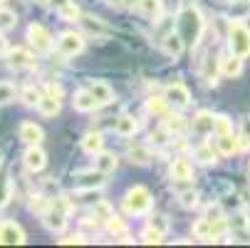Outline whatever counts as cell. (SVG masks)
Returning <instances> with one entry per match:
<instances>
[{
	"label": "cell",
	"instance_id": "f1b7e54d",
	"mask_svg": "<svg viewBox=\"0 0 250 248\" xmlns=\"http://www.w3.org/2000/svg\"><path fill=\"white\" fill-rule=\"evenodd\" d=\"M106 231H109L112 236H119V238H124L126 243L131 241V238H129V233H126V224H124L119 216H112L109 221H106Z\"/></svg>",
	"mask_w": 250,
	"mask_h": 248
},
{
	"label": "cell",
	"instance_id": "e0dca14e",
	"mask_svg": "<svg viewBox=\"0 0 250 248\" xmlns=\"http://www.w3.org/2000/svg\"><path fill=\"white\" fill-rule=\"evenodd\" d=\"M218 65H221V75H226V77H238L243 72V57H238L233 52L226 55V57H221Z\"/></svg>",
	"mask_w": 250,
	"mask_h": 248
},
{
	"label": "cell",
	"instance_id": "7c38bea8",
	"mask_svg": "<svg viewBox=\"0 0 250 248\" xmlns=\"http://www.w3.org/2000/svg\"><path fill=\"white\" fill-rule=\"evenodd\" d=\"M168 176H171V181H191V176H193L191 161H188L186 157H176V159L171 161Z\"/></svg>",
	"mask_w": 250,
	"mask_h": 248
},
{
	"label": "cell",
	"instance_id": "603a6c76",
	"mask_svg": "<svg viewBox=\"0 0 250 248\" xmlns=\"http://www.w3.org/2000/svg\"><path fill=\"white\" fill-rule=\"evenodd\" d=\"M77 23H80L89 35H106V32H109V30H106V25H104L99 18H92V15H82Z\"/></svg>",
	"mask_w": 250,
	"mask_h": 248
},
{
	"label": "cell",
	"instance_id": "4316f807",
	"mask_svg": "<svg viewBox=\"0 0 250 248\" xmlns=\"http://www.w3.org/2000/svg\"><path fill=\"white\" fill-rule=\"evenodd\" d=\"M38 110H40L45 117H55V114L60 112V97H55V94L42 97V99H40V104H38Z\"/></svg>",
	"mask_w": 250,
	"mask_h": 248
},
{
	"label": "cell",
	"instance_id": "83f0119b",
	"mask_svg": "<svg viewBox=\"0 0 250 248\" xmlns=\"http://www.w3.org/2000/svg\"><path fill=\"white\" fill-rule=\"evenodd\" d=\"M92 214H94V219L97 221H109L112 216H114V208L109 206V201H104V199H99L97 203H94V208H92Z\"/></svg>",
	"mask_w": 250,
	"mask_h": 248
},
{
	"label": "cell",
	"instance_id": "681fc988",
	"mask_svg": "<svg viewBox=\"0 0 250 248\" xmlns=\"http://www.w3.org/2000/svg\"><path fill=\"white\" fill-rule=\"evenodd\" d=\"M5 45H8V43H5V38H3V35H0V52L5 50Z\"/></svg>",
	"mask_w": 250,
	"mask_h": 248
},
{
	"label": "cell",
	"instance_id": "bcb514c9",
	"mask_svg": "<svg viewBox=\"0 0 250 248\" xmlns=\"http://www.w3.org/2000/svg\"><path fill=\"white\" fill-rule=\"evenodd\" d=\"M47 94H55V97H62V87H60V85H47Z\"/></svg>",
	"mask_w": 250,
	"mask_h": 248
},
{
	"label": "cell",
	"instance_id": "816d5d0a",
	"mask_svg": "<svg viewBox=\"0 0 250 248\" xmlns=\"http://www.w3.org/2000/svg\"><path fill=\"white\" fill-rule=\"evenodd\" d=\"M3 3H5V0H0V5H3Z\"/></svg>",
	"mask_w": 250,
	"mask_h": 248
},
{
	"label": "cell",
	"instance_id": "7a4b0ae2",
	"mask_svg": "<svg viewBox=\"0 0 250 248\" xmlns=\"http://www.w3.org/2000/svg\"><path fill=\"white\" fill-rule=\"evenodd\" d=\"M151 206H154V199L146 186H134L124 196V211L129 216H144L151 211Z\"/></svg>",
	"mask_w": 250,
	"mask_h": 248
},
{
	"label": "cell",
	"instance_id": "5bb4252c",
	"mask_svg": "<svg viewBox=\"0 0 250 248\" xmlns=\"http://www.w3.org/2000/svg\"><path fill=\"white\" fill-rule=\"evenodd\" d=\"M20 139L25 141V144H40V141L45 139V132L40 124H35V122H22L20 124Z\"/></svg>",
	"mask_w": 250,
	"mask_h": 248
},
{
	"label": "cell",
	"instance_id": "8992f818",
	"mask_svg": "<svg viewBox=\"0 0 250 248\" xmlns=\"http://www.w3.org/2000/svg\"><path fill=\"white\" fill-rule=\"evenodd\" d=\"M25 231L15 221H0V246H22Z\"/></svg>",
	"mask_w": 250,
	"mask_h": 248
},
{
	"label": "cell",
	"instance_id": "4fadbf2b",
	"mask_svg": "<svg viewBox=\"0 0 250 248\" xmlns=\"http://www.w3.org/2000/svg\"><path fill=\"white\" fill-rule=\"evenodd\" d=\"M161 47H164V52L168 55V57H181V52H184V47H186V43H184V38L178 35V30L176 32H166L164 38H161Z\"/></svg>",
	"mask_w": 250,
	"mask_h": 248
},
{
	"label": "cell",
	"instance_id": "484cf974",
	"mask_svg": "<svg viewBox=\"0 0 250 248\" xmlns=\"http://www.w3.org/2000/svg\"><path fill=\"white\" fill-rule=\"evenodd\" d=\"M218 154H221V152L213 149V144H198V147L193 149V157H196L201 164H213V161L218 159Z\"/></svg>",
	"mask_w": 250,
	"mask_h": 248
},
{
	"label": "cell",
	"instance_id": "9a60e30c",
	"mask_svg": "<svg viewBox=\"0 0 250 248\" xmlns=\"http://www.w3.org/2000/svg\"><path fill=\"white\" fill-rule=\"evenodd\" d=\"M72 107L77 110V112H94L97 107H99V102H97V97L89 92V90H80L77 94H75V99H72Z\"/></svg>",
	"mask_w": 250,
	"mask_h": 248
},
{
	"label": "cell",
	"instance_id": "f907efd6",
	"mask_svg": "<svg viewBox=\"0 0 250 248\" xmlns=\"http://www.w3.org/2000/svg\"><path fill=\"white\" fill-rule=\"evenodd\" d=\"M35 3H38V5H50L52 0H35Z\"/></svg>",
	"mask_w": 250,
	"mask_h": 248
},
{
	"label": "cell",
	"instance_id": "cb8c5ba5",
	"mask_svg": "<svg viewBox=\"0 0 250 248\" xmlns=\"http://www.w3.org/2000/svg\"><path fill=\"white\" fill-rule=\"evenodd\" d=\"M117 164H119V159H117V154L114 152H99L97 154V169H102L104 174H112L114 169H117Z\"/></svg>",
	"mask_w": 250,
	"mask_h": 248
},
{
	"label": "cell",
	"instance_id": "7402d4cb",
	"mask_svg": "<svg viewBox=\"0 0 250 248\" xmlns=\"http://www.w3.org/2000/svg\"><path fill=\"white\" fill-rule=\"evenodd\" d=\"M126 157H129L131 164H139V166H146V164L154 159V154H151L149 147H131V149L126 152Z\"/></svg>",
	"mask_w": 250,
	"mask_h": 248
},
{
	"label": "cell",
	"instance_id": "44dd1931",
	"mask_svg": "<svg viewBox=\"0 0 250 248\" xmlns=\"http://www.w3.org/2000/svg\"><path fill=\"white\" fill-rule=\"evenodd\" d=\"M136 129H139V124H136V119L129 117V114H122V117L114 122V132H117L119 136H134Z\"/></svg>",
	"mask_w": 250,
	"mask_h": 248
},
{
	"label": "cell",
	"instance_id": "2e32d148",
	"mask_svg": "<svg viewBox=\"0 0 250 248\" xmlns=\"http://www.w3.org/2000/svg\"><path fill=\"white\" fill-rule=\"evenodd\" d=\"M216 149H218L223 157H233V154H238V152L243 149V141L235 139L233 132H230V134H221V136L216 139Z\"/></svg>",
	"mask_w": 250,
	"mask_h": 248
},
{
	"label": "cell",
	"instance_id": "52a82bcc",
	"mask_svg": "<svg viewBox=\"0 0 250 248\" xmlns=\"http://www.w3.org/2000/svg\"><path fill=\"white\" fill-rule=\"evenodd\" d=\"M104 181H106V174L102 169H87V171L75 174V184L80 189H102Z\"/></svg>",
	"mask_w": 250,
	"mask_h": 248
},
{
	"label": "cell",
	"instance_id": "836d02e7",
	"mask_svg": "<svg viewBox=\"0 0 250 248\" xmlns=\"http://www.w3.org/2000/svg\"><path fill=\"white\" fill-rule=\"evenodd\" d=\"M15 94H18V90H15L13 82H8V80L0 82V107H3V104H10L15 99Z\"/></svg>",
	"mask_w": 250,
	"mask_h": 248
},
{
	"label": "cell",
	"instance_id": "7dc6e473",
	"mask_svg": "<svg viewBox=\"0 0 250 248\" xmlns=\"http://www.w3.org/2000/svg\"><path fill=\"white\" fill-rule=\"evenodd\" d=\"M104 5H109V8H122L124 5V0H102Z\"/></svg>",
	"mask_w": 250,
	"mask_h": 248
},
{
	"label": "cell",
	"instance_id": "f546056e",
	"mask_svg": "<svg viewBox=\"0 0 250 248\" xmlns=\"http://www.w3.org/2000/svg\"><path fill=\"white\" fill-rule=\"evenodd\" d=\"M248 15H250V3H248V0H238V3H233L230 10H228V18L238 20V23H243Z\"/></svg>",
	"mask_w": 250,
	"mask_h": 248
},
{
	"label": "cell",
	"instance_id": "ffe728a7",
	"mask_svg": "<svg viewBox=\"0 0 250 248\" xmlns=\"http://www.w3.org/2000/svg\"><path fill=\"white\" fill-rule=\"evenodd\" d=\"M213 119H216V114L201 110V112L193 117V132H198V134H210V132H213Z\"/></svg>",
	"mask_w": 250,
	"mask_h": 248
},
{
	"label": "cell",
	"instance_id": "ac0fdd59",
	"mask_svg": "<svg viewBox=\"0 0 250 248\" xmlns=\"http://www.w3.org/2000/svg\"><path fill=\"white\" fill-rule=\"evenodd\" d=\"M94 97H97V102L99 104H109L112 99H114V92H112V87L106 85V82H99V80H92L89 82V87H87Z\"/></svg>",
	"mask_w": 250,
	"mask_h": 248
},
{
	"label": "cell",
	"instance_id": "d4e9b609",
	"mask_svg": "<svg viewBox=\"0 0 250 248\" xmlns=\"http://www.w3.org/2000/svg\"><path fill=\"white\" fill-rule=\"evenodd\" d=\"M136 10L144 13V15H149L151 20H159V18H161V0H139Z\"/></svg>",
	"mask_w": 250,
	"mask_h": 248
},
{
	"label": "cell",
	"instance_id": "d590c367",
	"mask_svg": "<svg viewBox=\"0 0 250 248\" xmlns=\"http://www.w3.org/2000/svg\"><path fill=\"white\" fill-rule=\"evenodd\" d=\"M178 203H181L184 208H196V206H198V191H196V189L178 191Z\"/></svg>",
	"mask_w": 250,
	"mask_h": 248
},
{
	"label": "cell",
	"instance_id": "d6986e66",
	"mask_svg": "<svg viewBox=\"0 0 250 248\" xmlns=\"http://www.w3.org/2000/svg\"><path fill=\"white\" fill-rule=\"evenodd\" d=\"M82 149H84L87 154H99V152L104 149V136H102L99 132L84 134V136H82Z\"/></svg>",
	"mask_w": 250,
	"mask_h": 248
},
{
	"label": "cell",
	"instance_id": "74e56055",
	"mask_svg": "<svg viewBox=\"0 0 250 248\" xmlns=\"http://www.w3.org/2000/svg\"><path fill=\"white\" fill-rule=\"evenodd\" d=\"M10 196H13V184L5 174H0V208L10 201Z\"/></svg>",
	"mask_w": 250,
	"mask_h": 248
},
{
	"label": "cell",
	"instance_id": "ab89813d",
	"mask_svg": "<svg viewBox=\"0 0 250 248\" xmlns=\"http://www.w3.org/2000/svg\"><path fill=\"white\" fill-rule=\"evenodd\" d=\"M184 127H186V122H184L181 114H166V119H164V129L166 132H181Z\"/></svg>",
	"mask_w": 250,
	"mask_h": 248
},
{
	"label": "cell",
	"instance_id": "d6a6232c",
	"mask_svg": "<svg viewBox=\"0 0 250 248\" xmlns=\"http://www.w3.org/2000/svg\"><path fill=\"white\" fill-rule=\"evenodd\" d=\"M218 69H221V65L216 67L213 57H206V65H203V69H201V75H203L206 85H216V75H218Z\"/></svg>",
	"mask_w": 250,
	"mask_h": 248
},
{
	"label": "cell",
	"instance_id": "6da1fadb",
	"mask_svg": "<svg viewBox=\"0 0 250 248\" xmlns=\"http://www.w3.org/2000/svg\"><path fill=\"white\" fill-rule=\"evenodd\" d=\"M203 27H206V23H203V15L198 13V8L196 5H184V10L178 13V20H176V30L184 38V43L196 47L201 43Z\"/></svg>",
	"mask_w": 250,
	"mask_h": 248
},
{
	"label": "cell",
	"instance_id": "7bdbcfd3",
	"mask_svg": "<svg viewBox=\"0 0 250 248\" xmlns=\"http://www.w3.org/2000/svg\"><path fill=\"white\" fill-rule=\"evenodd\" d=\"M240 141H243V149L250 144V114L243 119V127H240Z\"/></svg>",
	"mask_w": 250,
	"mask_h": 248
},
{
	"label": "cell",
	"instance_id": "1f68e13d",
	"mask_svg": "<svg viewBox=\"0 0 250 248\" xmlns=\"http://www.w3.org/2000/svg\"><path fill=\"white\" fill-rule=\"evenodd\" d=\"M42 97H45V94H42L38 87H35V85H30V87H25V90H22V102L27 104V107H38Z\"/></svg>",
	"mask_w": 250,
	"mask_h": 248
},
{
	"label": "cell",
	"instance_id": "ee69618b",
	"mask_svg": "<svg viewBox=\"0 0 250 248\" xmlns=\"http://www.w3.org/2000/svg\"><path fill=\"white\" fill-rule=\"evenodd\" d=\"M151 226H154V228H159L161 233H166V219H164V216H156V219L151 221Z\"/></svg>",
	"mask_w": 250,
	"mask_h": 248
},
{
	"label": "cell",
	"instance_id": "e575fe53",
	"mask_svg": "<svg viewBox=\"0 0 250 248\" xmlns=\"http://www.w3.org/2000/svg\"><path fill=\"white\" fill-rule=\"evenodd\" d=\"M233 132V124L226 114H216V119H213V134L221 136V134H230Z\"/></svg>",
	"mask_w": 250,
	"mask_h": 248
},
{
	"label": "cell",
	"instance_id": "f6af8a7d",
	"mask_svg": "<svg viewBox=\"0 0 250 248\" xmlns=\"http://www.w3.org/2000/svg\"><path fill=\"white\" fill-rule=\"evenodd\" d=\"M60 243H64V246H69V243H84V236H82V233H77V236H69V238H62Z\"/></svg>",
	"mask_w": 250,
	"mask_h": 248
},
{
	"label": "cell",
	"instance_id": "277c9868",
	"mask_svg": "<svg viewBox=\"0 0 250 248\" xmlns=\"http://www.w3.org/2000/svg\"><path fill=\"white\" fill-rule=\"evenodd\" d=\"M84 50V38L80 32H62L57 40V52L62 57H75Z\"/></svg>",
	"mask_w": 250,
	"mask_h": 248
},
{
	"label": "cell",
	"instance_id": "60d3db41",
	"mask_svg": "<svg viewBox=\"0 0 250 248\" xmlns=\"http://www.w3.org/2000/svg\"><path fill=\"white\" fill-rule=\"evenodd\" d=\"M50 206H52V201H47L42 194H35V196L30 199V211H38V214H45Z\"/></svg>",
	"mask_w": 250,
	"mask_h": 248
},
{
	"label": "cell",
	"instance_id": "5b68a950",
	"mask_svg": "<svg viewBox=\"0 0 250 248\" xmlns=\"http://www.w3.org/2000/svg\"><path fill=\"white\" fill-rule=\"evenodd\" d=\"M67 211L64 208H60V206H50L45 214H42V224H45V228L47 231H52V233H62L64 231V226H67Z\"/></svg>",
	"mask_w": 250,
	"mask_h": 248
},
{
	"label": "cell",
	"instance_id": "4dcf8cb0",
	"mask_svg": "<svg viewBox=\"0 0 250 248\" xmlns=\"http://www.w3.org/2000/svg\"><path fill=\"white\" fill-rule=\"evenodd\" d=\"M166 97H149L146 99V112L149 114H156V117H161V114H166Z\"/></svg>",
	"mask_w": 250,
	"mask_h": 248
},
{
	"label": "cell",
	"instance_id": "f5cc1de1",
	"mask_svg": "<svg viewBox=\"0 0 250 248\" xmlns=\"http://www.w3.org/2000/svg\"><path fill=\"white\" fill-rule=\"evenodd\" d=\"M0 164H3V161H0Z\"/></svg>",
	"mask_w": 250,
	"mask_h": 248
},
{
	"label": "cell",
	"instance_id": "3957f363",
	"mask_svg": "<svg viewBox=\"0 0 250 248\" xmlns=\"http://www.w3.org/2000/svg\"><path fill=\"white\" fill-rule=\"evenodd\" d=\"M228 47H230V52L238 55V57H250V30H248L243 23H238V20L230 23V30H228Z\"/></svg>",
	"mask_w": 250,
	"mask_h": 248
},
{
	"label": "cell",
	"instance_id": "c3c4849f",
	"mask_svg": "<svg viewBox=\"0 0 250 248\" xmlns=\"http://www.w3.org/2000/svg\"><path fill=\"white\" fill-rule=\"evenodd\" d=\"M52 3H55V8L60 10L62 5H67V3H72V0H52Z\"/></svg>",
	"mask_w": 250,
	"mask_h": 248
},
{
	"label": "cell",
	"instance_id": "ba28073f",
	"mask_svg": "<svg viewBox=\"0 0 250 248\" xmlns=\"http://www.w3.org/2000/svg\"><path fill=\"white\" fill-rule=\"evenodd\" d=\"M27 40H30V45L35 47V50H40V52H47V50H52V38H50V32L42 27V25H30L27 27Z\"/></svg>",
	"mask_w": 250,
	"mask_h": 248
},
{
	"label": "cell",
	"instance_id": "f35d334b",
	"mask_svg": "<svg viewBox=\"0 0 250 248\" xmlns=\"http://www.w3.org/2000/svg\"><path fill=\"white\" fill-rule=\"evenodd\" d=\"M18 25V15L8 8H0V30H13Z\"/></svg>",
	"mask_w": 250,
	"mask_h": 248
},
{
	"label": "cell",
	"instance_id": "30bf717a",
	"mask_svg": "<svg viewBox=\"0 0 250 248\" xmlns=\"http://www.w3.org/2000/svg\"><path fill=\"white\" fill-rule=\"evenodd\" d=\"M166 99L173 104V107H181L184 110V107H188V104H191V92L181 82H171L166 87Z\"/></svg>",
	"mask_w": 250,
	"mask_h": 248
},
{
	"label": "cell",
	"instance_id": "b9f144b4",
	"mask_svg": "<svg viewBox=\"0 0 250 248\" xmlns=\"http://www.w3.org/2000/svg\"><path fill=\"white\" fill-rule=\"evenodd\" d=\"M161 238H164V233L159 228H154L151 224L141 231V243H161Z\"/></svg>",
	"mask_w": 250,
	"mask_h": 248
},
{
	"label": "cell",
	"instance_id": "8fae6325",
	"mask_svg": "<svg viewBox=\"0 0 250 248\" xmlns=\"http://www.w3.org/2000/svg\"><path fill=\"white\" fill-rule=\"evenodd\" d=\"M8 67L10 69H30V67H35V57L25 47H13V50H8Z\"/></svg>",
	"mask_w": 250,
	"mask_h": 248
},
{
	"label": "cell",
	"instance_id": "8d00e7d4",
	"mask_svg": "<svg viewBox=\"0 0 250 248\" xmlns=\"http://www.w3.org/2000/svg\"><path fill=\"white\" fill-rule=\"evenodd\" d=\"M57 13H60V18H62V20H67V23H75V20H80V18H82L80 8L75 5V0H72V3H67V5H62Z\"/></svg>",
	"mask_w": 250,
	"mask_h": 248
},
{
	"label": "cell",
	"instance_id": "9c48e42d",
	"mask_svg": "<svg viewBox=\"0 0 250 248\" xmlns=\"http://www.w3.org/2000/svg\"><path fill=\"white\" fill-rule=\"evenodd\" d=\"M22 164H25V169H30V171H42V169H45L47 157H45V152L40 149V144H30V147L25 149Z\"/></svg>",
	"mask_w": 250,
	"mask_h": 248
}]
</instances>
